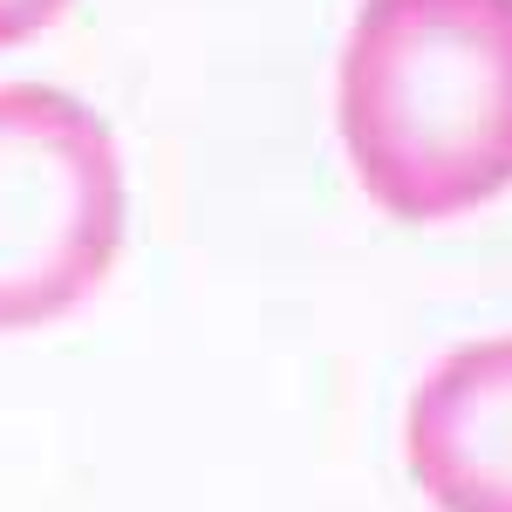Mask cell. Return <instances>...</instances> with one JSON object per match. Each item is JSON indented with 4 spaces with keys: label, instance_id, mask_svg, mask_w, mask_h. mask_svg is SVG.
<instances>
[{
    "label": "cell",
    "instance_id": "1",
    "mask_svg": "<svg viewBox=\"0 0 512 512\" xmlns=\"http://www.w3.org/2000/svg\"><path fill=\"white\" fill-rule=\"evenodd\" d=\"M335 130L376 212L444 226L512 192V0H362Z\"/></svg>",
    "mask_w": 512,
    "mask_h": 512
},
{
    "label": "cell",
    "instance_id": "2",
    "mask_svg": "<svg viewBox=\"0 0 512 512\" xmlns=\"http://www.w3.org/2000/svg\"><path fill=\"white\" fill-rule=\"evenodd\" d=\"M130 185L110 123L48 82H0V335L76 315L117 274Z\"/></svg>",
    "mask_w": 512,
    "mask_h": 512
},
{
    "label": "cell",
    "instance_id": "3",
    "mask_svg": "<svg viewBox=\"0 0 512 512\" xmlns=\"http://www.w3.org/2000/svg\"><path fill=\"white\" fill-rule=\"evenodd\" d=\"M403 465L437 512H512V335L451 349L410 390Z\"/></svg>",
    "mask_w": 512,
    "mask_h": 512
},
{
    "label": "cell",
    "instance_id": "4",
    "mask_svg": "<svg viewBox=\"0 0 512 512\" xmlns=\"http://www.w3.org/2000/svg\"><path fill=\"white\" fill-rule=\"evenodd\" d=\"M62 14H69V0H0V48H21V41L48 35Z\"/></svg>",
    "mask_w": 512,
    "mask_h": 512
}]
</instances>
